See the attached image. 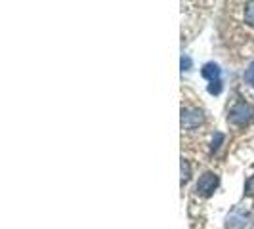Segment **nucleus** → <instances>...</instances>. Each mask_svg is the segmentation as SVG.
Returning a JSON list of instances; mask_svg holds the SVG:
<instances>
[{
  "mask_svg": "<svg viewBox=\"0 0 254 229\" xmlns=\"http://www.w3.org/2000/svg\"><path fill=\"white\" fill-rule=\"evenodd\" d=\"M254 118V107L247 102L235 103L231 109H229L228 120L231 124H247L249 120Z\"/></svg>",
  "mask_w": 254,
  "mask_h": 229,
  "instance_id": "obj_1",
  "label": "nucleus"
},
{
  "mask_svg": "<svg viewBox=\"0 0 254 229\" xmlns=\"http://www.w3.org/2000/svg\"><path fill=\"white\" fill-rule=\"evenodd\" d=\"M218 176L216 174H212V172H206L203 174L199 181H197V185H195V191L201 195V197H208V195H212L214 189L218 187Z\"/></svg>",
  "mask_w": 254,
  "mask_h": 229,
  "instance_id": "obj_2",
  "label": "nucleus"
},
{
  "mask_svg": "<svg viewBox=\"0 0 254 229\" xmlns=\"http://www.w3.org/2000/svg\"><path fill=\"white\" fill-rule=\"evenodd\" d=\"M203 122V113L197 111V109H184L182 111V126L188 128V130H193Z\"/></svg>",
  "mask_w": 254,
  "mask_h": 229,
  "instance_id": "obj_3",
  "label": "nucleus"
},
{
  "mask_svg": "<svg viewBox=\"0 0 254 229\" xmlns=\"http://www.w3.org/2000/svg\"><path fill=\"white\" fill-rule=\"evenodd\" d=\"M228 229H243L247 226V216L239 212V210H235V212H231L228 216Z\"/></svg>",
  "mask_w": 254,
  "mask_h": 229,
  "instance_id": "obj_4",
  "label": "nucleus"
},
{
  "mask_svg": "<svg viewBox=\"0 0 254 229\" xmlns=\"http://www.w3.org/2000/svg\"><path fill=\"white\" fill-rule=\"evenodd\" d=\"M201 75L204 78H208L210 82H216V80H220V67L216 63H206L201 71Z\"/></svg>",
  "mask_w": 254,
  "mask_h": 229,
  "instance_id": "obj_5",
  "label": "nucleus"
},
{
  "mask_svg": "<svg viewBox=\"0 0 254 229\" xmlns=\"http://www.w3.org/2000/svg\"><path fill=\"white\" fill-rule=\"evenodd\" d=\"M243 15H245V23L254 27V2H247V4H245Z\"/></svg>",
  "mask_w": 254,
  "mask_h": 229,
  "instance_id": "obj_6",
  "label": "nucleus"
},
{
  "mask_svg": "<svg viewBox=\"0 0 254 229\" xmlns=\"http://www.w3.org/2000/svg\"><path fill=\"white\" fill-rule=\"evenodd\" d=\"M191 178V166L188 161H182V183H186V181H190Z\"/></svg>",
  "mask_w": 254,
  "mask_h": 229,
  "instance_id": "obj_7",
  "label": "nucleus"
},
{
  "mask_svg": "<svg viewBox=\"0 0 254 229\" xmlns=\"http://www.w3.org/2000/svg\"><path fill=\"white\" fill-rule=\"evenodd\" d=\"M222 141H224V134H222V132H216L214 138H212V143H210V151H218L220 145H222Z\"/></svg>",
  "mask_w": 254,
  "mask_h": 229,
  "instance_id": "obj_8",
  "label": "nucleus"
},
{
  "mask_svg": "<svg viewBox=\"0 0 254 229\" xmlns=\"http://www.w3.org/2000/svg\"><path fill=\"white\" fill-rule=\"evenodd\" d=\"M208 92H210V94H214V96H218V94L222 92V82H220V80L210 82V84H208Z\"/></svg>",
  "mask_w": 254,
  "mask_h": 229,
  "instance_id": "obj_9",
  "label": "nucleus"
},
{
  "mask_svg": "<svg viewBox=\"0 0 254 229\" xmlns=\"http://www.w3.org/2000/svg\"><path fill=\"white\" fill-rule=\"evenodd\" d=\"M245 78H247V80H249V82H251V84L254 86V63L251 65L249 69H247V73H245Z\"/></svg>",
  "mask_w": 254,
  "mask_h": 229,
  "instance_id": "obj_10",
  "label": "nucleus"
},
{
  "mask_svg": "<svg viewBox=\"0 0 254 229\" xmlns=\"http://www.w3.org/2000/svg\"><path fill=\"white\" fill-rule=\"evenodd\" d=\"M245 191H247V195H251V197L254 195V176L249 179V181H247V185H245Z\"/></svg>",
  "mask_w": 254,
  "mask_h": 229,
  "instance_id": "obj_11",
  "label": "nucleus"
},
{
  "mask_svg": "<svg viewBox=\"0 0 254 229\" xmlns=\"http://www.w3.org/2000/svg\"><path fill=\"white\" fill-rule=\"evenodd\" d=\"M182 69H184V71H190L191 69V59L188 57V56L182 57Z\"/></svg>",
  "mask_w": 254,
  "mask_h": 229,
  "instance_id": "obj_12",
  "label": "nucleus"
}]
</instances>
